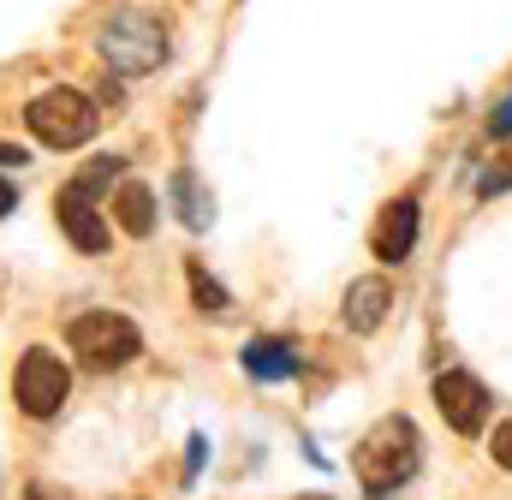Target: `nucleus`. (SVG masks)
Segmentation results:
<instances>
[{
  "instance_id": "12",
  "label": "nucleus",
  "mask_w": 512,
  "mask_h": 500,
  "mask_svg": "<svg viewBox=\"0 0 512 500\" xmlns=\"http://www.w3.org/2000/svg\"><path fill=\"white\" fill-rule=\"evenodd\" d=\"M114 221L126 227L131 239H149V233H155V197H149V185L126 179V185L114 191Z\"/></svg>"
},
{
  "instance_id": "8",
  "label": "nucleus",
  "mask_w": 512,
  "mask_h": 500,
  "mask_svg": "<svg viewBox=\"0 0 512 500\" xmlns=\"http://www.w3.org/2000/svg\"><path fill=\"white\" fill-rule=\"evenodd\" d=\"M411 245H417V197H393L376 221V233H370V250L382 262H405Z\"/></svg>"
},
{
  "instance_id": "13",
  "label": "nucleus",
  "mask_w": 512,
  "mask_h": 500,
  "mask_svg": "<svg viewBox=\"0 0 512 500\" xmlns=\"http://www.w3.org/2000/svg\"><path fill=\"white\" fill-rule=\"evenodd\" d=\"M120 155H96V161H84V173L72 179V191L78 197H102V191H114V179H120Z\"/></svg>"
},
{
  "instance_id": "14",
  "label": "nucleus",
  "mask_w": 512,
  "mask_h": 500,
  "mask_svg": "<svg viewBox=\"0 0 512 500\" xmlns=\"http://www.w3.org/2000/svg\"><path fill=\"white\" fill-rule=\"evenodd\" d=\"M191 292H197V310H215V316H227L233 304H227V286L221 280H209L203 274V262H191Z\"/></svg>"
},
{
  "instance_id": "15",
  "label": "nucleus",
  "mask_w": 512,
  "mask_h": 500,
  "mask_svg": "<svg viewBox=\"0 0 512 500\" xmlns=\"http://www.w3.org/2000/svg\"><path fill=\"white\" fill-rule=\"evenodd\" d=\"M501 191H512V155H501V167H489L477 179V197H501Z\"/></svg>"
},
{
  "instance_id": "2",
  "label": "nucleus",
  "mask_w": 512,
  "mask_h": 500,
  "mask_svg": "<svg viewBox=\"0 0 512 500\" xmlns=\"http://www.w3.org/2000/svg\"><path fill=\"white\" fill-rule=\"evenodd\" d=\"M96 48H102L108 72H120V78H143V72H155V66L167 60V30H161L149 12H114V18L102 24Z\"/></svg>"
},
{
  "instance_id": "18",
  "label": "nucleus",
  "mask_w": 512,
  "mask_h": 500,
  "mask_svg": "<svg viewBox=\"0 0 512 500\" xmlns=\"http://www.w3.org/2000/svg\"><path fill=\"white\" fill-rule=\"evenodd\" d=\"M203 453H209V441H203V435H191V453H185V483H197V471H203Z\"/></svg>"
},
{
  "instance_id": "16",
  "label": "nucleus",
  "mask_w": 512,
  "mask_h": 500,
  "mask_svg": "<svg viewBox=\"0 0 512 500\" xmlns=\"http://www.w3.org/2000/svg\"><path fill=\"white\" fill-rule=\"evenodd\" d=\"M489 137H512V96L495 102V114H489Z\"/></svg>"
},
{
  "instance_id": "10",
  "label": "nucleus",
  "mask_w": 512,
  "mask_h": 500,
  "mask_svg": "<svg viewBox=\"0 0 512 500\" xmlns=\"http://www.w3.org/2000/svg\"><path fill=\"white\" fill-rule=\"evenodd\" d=\"M298 352H292V340H274V334H262V340H251L245 346V375L251 381H292L298 375Z\"/></svg>"
},
{
  "instance_id": "20",
  "label": "nucleus",
  "mask_w": 512,
  "mask_h": 500,
  "mask_svg": "<svg viewBox=\"0 0 512 500\" xmlns=\"http://www.w3.org/2000/svg\"><path fill=\"white\" fill-rule=\"evenodd\" d=\"M24 161H30L24 149H12V143H0V167H24Z\"/></svg>"
},
{
  "instance_id": "1",
  "label": "nucleus",
  "mask_w": 512,
  "mask_h": 500,
  "mask_svg": "<svg viewBox=\"0 0 512 500\" xmlns=\"http://www.w3.org/2000/svg\"><path fill=\"white\" fill-rule=\"evenodd\" d=\"M417 459H423V435H417V423H411V417H382V423L358 441L352 471H358V483H364L376 500H387L399 483L417 477Z\"/></svg>"
},
{
  "instance_id": "7",
  "label": "nucleus",
  "mask_w": 512,
  "mask_h": 500,
  "mask_svg": "<svg viewBox=\"0 0 512 500\" xmlns=\"http://www.w3.org/2000/svg\"><path fill=\"white\" fill-rule=\"evenodd\" d=\"M54 215H60L66 239L84 250V256H102V250H108V239H114V233H108V221H102V209H96V197H78L72 185L54 197Z\"/></svg>"
},
{
  "instance_id": "4",
  "label": "nucleus",
  "mask_w": 512,
  "mask_h": 500,
  "mask_svg": "<svg viewBox=\"0 0 512 500\" xmlns=\"http://www.w3.org/2000/svg\"><path fill=\"white\" fill-rule=\"evenodd\" d=\"M66 340H72V352H78L90 370H120V364H131V358L143 352L137 322L114 316V310H90V316H78V322L66 328Z\"/></svg>"
},
{
  "instance_id": "3",
  "label": "nucleus",
  "mask_w": 512,
  "mask_h": 500,
  "mask_svg": "<svg viewBox=\"0 0 512 500\" xmlns=\"http://www.w3.org/2000/svg\"><path fill=\"white\" fill-rule=\"evenodd\" d=\"M24 125H30V137L36 143H48V149H78V143H90L96 137V125H102V114H96V102L84 96V90H42L30 108H24Z\"/></svg>"
},
{
  "instance_id": "19",
  "label": "nucleus",
  "mask_w": 512,
  "mask_h": 500,
  "mask_svg": "<svg viewBox=\"0 0 512 500\" xmlns=\"http://www.w3.org/2000/svg\"><path fill=\"white\" fill-rule=\"evenodd\" d=\"M12 209H18V191H12V179H0V221H6Z\"/></svg>"
},
{
  "instance_id": "5",
  "label": "nucleus",
  "mask_w": 512,
  "mask_h": 500,
  "mask_svg": "<svg viewBox=\"0 0 512 500\" xmlns=\"http://www.w3.org/2000/svg\"><path fill=\"white\" fill-rule=\"evenodd\" d=\"M12 393H18V411H30V417H54L60 405H66V393H72V375L66 364L54 358V352H24L18 358V370H12Z\"/></svg>"
},
{
  "instance_id": "21",
  "label": "nucleus",
  "mask_w": 512,
  "mask_h": 500,
  "mask_svg": "<svg viewBox=\"0 0 512 500\" xmlns=\"http://www.w3.org/2000/svg\"><path fill=\"white\" fill-rule=\"evenodd\" d=\"M24 500H66V495H60V489H48V483H30V489H24Z\"/></svg>"
},
{
  "instance_id": "9",
  "label": "nucleus",
  "mask_w": 512,
  "mask_h": 500,
  "mask_svg": "<svg viewBox=\"0 0 512 500\" xmlns=\"http://www.w3.org/2000/svg\"><path fill=\"white\" fill-rule=\"evenodd\" d=\"M387 304H393V286H387L382 274H364V280H352V286H346L340 316H346V328H352V334H376V328L387 322Z\"/></svg>"
},
{
  "instance_id": "6",
  "label": "nucleus",
  "mask_w": 512,
  "mask_h": 500,
  "mask_svg": "<svg viewBox=\"0 0 512 500\" xmlns=\"http://www.w3.org/2000/svg\"><path fill=\"white\" fill-rule=\"evenodd\" d=\"M435 405H441V417H447L459 435H483V423H489V387L465 370L435 375Z\"/></svg>"
},
{
  "instance_id": "17",
  "label": "nucleus",
  "mask_w": 512,
  "mask_h": 500,
  "mask_svg": "<svg viewBox=\"0 0 512 500\" xmlns=\"http://www.w3.org/2000/svg\"><path fill=\"white\" fill-rule=\"evenodd\" d=\"M489 453H495V465H507V471H512V423H501V429H495Z\"/></svg>"
},
{
  "instance_id": "11",
  "label": "nucleus",
  "mask_w": 512,
  "mask_h": 500,
  "mask_svg": "<svg viewBox=\"0 0 512 500\" xmlns=\"http://www.w3.org/2000/svg\"><path fill=\"white\" fill-rule=\"evenodd\" d=\"M167 191H173V209H179V221H185L191 233H203V227L215 221V197L203 191V179H197L191 167H179V173L167 179Z\"/></svg>"
}]
</instances>
